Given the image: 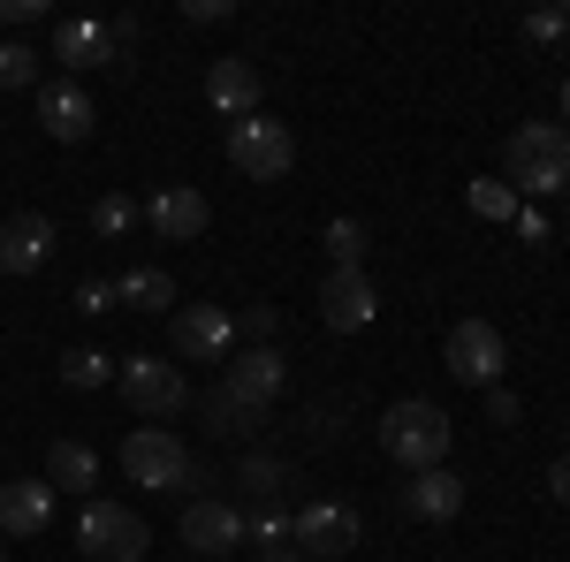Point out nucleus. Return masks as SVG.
<instances>
[{
  "label": "nucleus",
  "mask_w": 570,
  "mask_h": 562,
  "mask_svg": "<svg viewBox=\"0 0 570 562\" xmlns=\"http://www.w3.org/2000/svg\"><path fill=\"white\" fill-rule=\"evenodd\" d=\"M305 562H312V555H305Z\"/></svg>",
  "instance_id": "ea45409f"
},
{
  "label": "nucleus",
  "mask_w": 570,
  "mask_h": 562,
  "mask_svg": "<svg viewBox=\"0 0 570 562\" xmlns=\"http://www.w3.org/2000/svg\"><path fill=\"white\" fill-rule=\"evenodd\" d=\"M137 220H145V206H137V198H122V190H107V198L91 206V228H99V236H130Z\"/></svg>",
  "instance_id": "bb28decb"
},
{
  "label": "nucleus",
  "mask_w": 570,
  "mask_h": 562,
  "mask_svg": "<svg viewBox=\"0 0 570 562\" xmlns=\"http://www.w3.org/2000/svg\"><path fill=\"white\" fill-rule=\"evenodd\" d=\"M502 365H510V349H502V335L487 319H456L449 327V373L464 388H502Z\"/></svg>",
  "instance_id": "9b49d317"
},
{
  "label": "nucleus",
  "mask_w": 570,
  "mask_h": 562,
  "mask_svg": "<svg viewBox=\"0 0 570 562\" xmlns=\"http://www.w3.org/2000/svg\"><path fill=\"white\" fill-rule=\"evenodd\" d=\"M206 99H214L228 122H244V115H259V69L244 61V53H220L214 69H206Z\"/></svg>",
  "instance_id": "a211bd4d"
},
{
  "label": "nucleus",
  "mask_w": 570,
  "mask_h": 562,
  "mask_svg": "<svg viewBox=\"0 0 570 562\" xmlns=\"http://www.w3.org/2000/svg\"><path fill=\"white\" fill-rule=\"evenodd\" d=\"M502 183L518 198H563L570 190V130L563 122H518L502 145Z\"/></svg>",
  "instance_id": "f257e3e1"
},
{
  "label": "nucleus",
  "mask_w": 570,
  "mask_h": 562,
  "mask_svg": "<svg viewBox=\"0 0 570 562\" xmlns=\"http://www.w3.org/2000/svg\"><path fill=\"white\" fill-rule=\"evenodd\" d=\"M449 441H456V426H449V411L426 403V395H403V403L381 411V448H389L403 472H441Z\"/></svg>",
  "instance_id": "f03ea898"
},
{
  "label": "nucleus",
  "mask_w": 570,
  "mask_h": 562,
  "mask_svg": "<svg viewBox=\"0 0 570 562\" xmlns=\"http://www.w3.org/2000/svg\"><path fill=\"white\" fill-rule=\"evenodd\" d=\"M0 562H8V555H0Z\"/></svg>",
  "instance_id": "58836bf2"
},
{
  "label": "nucleus",
  "mask_w": 570,
  "mask_h": 562,
  "mask_svg": "<svg viewBox=\"0 0 570 562\" xmlns=\"http://www.w3.org/2000/svg\"><path fill=\"white\" fill-rule=\"evenodd\" d=\"M563 16H570V8H563Z\"/></svg>",
  "instance_id": "4c0bfd02"
},
{
  "label": "nucleus",
  "mask_w": 570,
  "mask_h": 562,
  "mask_svg": "<svg viewBox=\"0 0 570 562\" xmlns=\"http://www.w3.org/2000/svg\"><path fill=\"white\" fill-rule=\"evenodd\" d=\"M46 0H0V23H39Z\"/></svg>",
  "instance_id": "473e14b6"
},
{
  "label": "nucleus",
  "mask_w": 570,
  "mask_h": 562,
  "mask_svg": "<svg viewBox=\"0 0 570 562\" xmlns=\"http://www.w3.org/2000/svg\"><path fill=\"white\" fill-rule=\"evenodd\" d=\"M39 130L61 137V145H85V137H91V99H85V85H69V77L39 85Z\"/></svg>",
  "instance_id": "f3484780"
},
{
  "label": "nucleus",
  "mask_w": 570,
  "mask_h": 562,
  "mask_svg": "<svg viewBox=\"0 0 570 562\" xmlns=\"http://www.w3.org/2000/svg\"><path fill=\"white\" fill-rule=\"evenodd\" d=\"M220 388L236 395L244 411H259V418H266V411L282 403V388H289V357H282L274 343H252L244 357H228V373H220Z\"/></svg>",
  "instance_id": "6e6552de"
},
{
  "label": "nucleus",
  "mask_w": 570,
  "mask_h": 562,
  "mask_svg": "<svg viewBox=\"0 0 570 562\" xmlns=\"http://www.w3.org/2000/svg\"><path fill=\"white\" fill-rule=\"evenodd\" d=\"M274 327H282V312H274V304H244V335H252V343H266Z\"/></svg>",
  "instance_id": "c756f323"
},
{
  "label": "nucleus",
  "mask_w": 570,
  "mask_h": 562,
  "mask_svg": "<svg viewBox=\"0 0 570 562\" xmlns=\"http://www.w3.org/2000/svg\"><path fill=\"white\" fill-rule=\"evenodd\" d=\"M183 16H190V23H220V16H228V0H190Z\"/></svg>",
  "instance_id": "f704fd0d"
},
{
  "label": "nucleus",
  "mask_w": 570,
  "mask_h": 562,
  "mask_svg": "<svg viewBox=\"0 0 570 562\" xmlns=\"http://www.w3.org/2000/svg\"><path fill=\"white\" fill-rule=\"evenodd\" d=\"M130 16L122 23H99V16H69L53 23V61L61 69H122V46H130Z\"/></svg>",
  "instance_id": "423d86ee"
},
{
  "label": "nucleus",
  "mask_w": 570,
  "mask_h": 562,
  "mask_svg": "<svg viewBox=\"0 0 570 562\" xmlns=\"http://www.w3.org/2000/svg\"><path fill=\"white\" fill-rule=\"evenodd\" d=\"M403 510H411V517H426V524H449L456 510H464V479L449 472V464H441V472H411Z\"/></svg>",
  "instance_id": "6ab92c4d"
},
{
  "label": "nucleus",
  "mask_w": 570,
  "mask_h": 562,
  "mask_svg": "<svg viewBox=\"0 0 570 562\" xmlns=\"http://www.w3.org/2000/svg\"><path fill=\"white\" fill-rule=\"evenodd\" d=\"M228 160L244 168V183H282L297 168V137L274 115H244V122H228Z\"/></svg>",
  "instance_id": "20e7f679"
},
{
  "label": "nucleus",
  "mask_w": 570,
  "mask_h": 562,
  "mask_svg": "<svg viewBox=\"0 0 570 562\" xmlns=\"http://www.w3.org/2000/svg\"><path fill=\"white\" fill-rule=\"evenodd\" d=\"M563 206H570V190H563Z\"/></svg>",
  "instance_id": "e433bc0d"
},
{
  "label": "nucleus",
  "mask_w": 570,
  "mask_h": 562,
  "mask_svg": "<svg viewBox=\"0 0 570 562\" xmlns=\"http://www.w3.org/2000/svg\"><path fill=\"white\" fill-rule=\"evenodd\" d=\"M115 304H130V312H168V304H176V274H168V266H130V274L115 282Z\"/></svg>",
  "instance_id": "412c9836"
},
{
  "label": "nucleus",
  "mask_w": 570,
  "mask_h": 562,
  "mask_svg": "<svg viewBox=\"0 0 570 562\" xmlns=\"http://www.w3.org/2000/svg\"><path fill=\"white\" fill-rule=\"evenodd\" d=\"M91 479H99V456H91L85 441H53L46 448V486L53 494H85Z\"/></svg>",
  "instance_id": "aec40b11"
},
{
  "label": "nucleus",
  "mask_w": 570,
  "mask_h": 562,
  "mask_svg": "<svg viewBox=\"0 0 570 562\" xmlns=\"http://www.w3.org/2000/svg\"><path fill=\"white\" fill-rule=\"evenodd\" d=\"M39 85V53L23 39H0V91H31Z\"/></svg>",
  "instance_id": "a878e982"
},
{
  "label": "nucleus",
  "mask_w": 570,
  "mask_h": 562,
  "mask_svg": "<svg viewBox=\"0 0 570 562\" xmlns=\"http://www.w3.org/2000/svg\"><path fill=\"white\" fill-rule=\"evenodd\" d=\"M327 259H335V274H365V252H373V236H365V220H351V214H335L327 220Z\"/></svg>",
  "instance_id": "4be33fe9"
},
{
  "label": "nucleus",
  "mask_w": 570,
  "mask_h": 562,
  "mask_svg": "<svg viewBox=\"0 0 570 562\" xmlns=\"http://www.w3.org/2000/svg\"><path fill=\"white\" fill-rule=\"evenodd\" d=\"M77 548H85L91 562H145L153 532H145V517L122 510V502H91L85 517H77Z\"/></svg>",
  "instance_id": "39448f33"
},
{
  "label": "nucleus",
  "mask_w": 570,
  "mask_h": 562,
  "mask_svg": "<svg viewBox=\"0 0 570 562\" xmlns=\"http://www.w3.org/2000/svg\"><path fill=\"white\" fill-rule=\"evenodd\" d=\"M525 39H532V46L570 39V16H563V8H540V16H525Z\"/></svg>",
  "instance_id": "c85d7f7f"
},
{
  "label": "nucleus",
  "mask_w": 570,
  "mask_h": 562,
  "mask_svg": "<svg viewBox=\"0 0 570 562\" xmlns=\"http://www.w3.org/2000/svg\"><path fill=\"white\" fill-rule=\"evenodd\" d=\"M46 524H53V486L46 479H8L0 486V532L8 540H39Z\"/></svg>",
  "instance_id": "dca6fc26"
},
{
  "label": "nucleus",
  "mask_w": 570,
  "mask_h": 562,
  "mask_svg": "<svg viewBox=\"0 0 570 562\" xmlns=\"http://www.w3.org/2000/svg\"><path fill=\"white\" fill-rule=\"evenodd\" d=\"M548 494H556V502H570V456H556V464H548Z\"/></svg>",
  "instance_id": "72a5a7b5"
},
{
  "label": "nucleus",
  "mask_w": 570,
  "mask_h": 562,
  "mask_svg": "<svg viewBox=\"0 0 570 562\" xmlns=\"http://www.w3.org/2000/svg\"><path fill=\"white\" fill-rule=\"evenodd\" d=\"M122 472H130V486H153V494H176V486H198V456L183 448L168 426H137L130 441H122Z\"/></svg>",
  "instance_id": "7ed1b4c3"
},
{
  "label": "nucleus",
  "mask_w": 570,
  "mask_h": 562,
  "mask_svg": "<svg viewBox=\"0 0 570 562\" xmlns=\"http://www.w3.org/2000/svg\"><path fill=\"white\" fill-rule=\"evenodd\" d=\"M487 418H494V426H518V395H510V388H487Z\"/></svg>",
  "instance_id": "2f4dec72"
},
{
  "label": "nucleus",
  "mask_w": 570,
  "mask_h": 562,
  "mask_svg": "<svg viewBox=\"0 0 570 562\" xmlns=\"http://www.w3.org/2000/svg\"><path fill=\"white\" fill-rule=\"evenodd\" d=\"M563 122H570V77H563Z\"/></svg>",
  "instance_id": "c9c22d12"
},
{
  "label": "nucleus",
  "mask_w": 570,
  "mask_h": 562,
  "mask_svg": "<svg viewBox=\"0 0 570 562\" xmlns=\"http://www.w3.org/2000/svg\"><path fill=\"white\" fill-rule=\"evenodd\" d=\"M53 259V220L46 214H8L0 220V274H39Z\"/></svg>",
  "instance_id": "2eb2a0df"
},
{
  "label": "nucleus",
  "mask_w": 570,
  "mask_h": 562,
  "mask_svg": "<svg viewBox=\"0 0 570 562\" xmlns=\"http://www.w3.org/2000/svg\"><path fill=\"white\" fill-rule=\"evenodd\" d=\"M373 312H381V297H373V282H365V274H327V282H320V319H327L335 335L373 327Z\"/></svg>",
  "instance_id": "4468645a"
},
{
  "label": "nucleus",
  "mask_w": 570,
  "mask_h": 562,
  "mask_svg": "<svg viewBox=\"0 0 570 562\" xmlns=\"http://www.w3.org/2000/svg\"><path fill=\"white\" fill-rule=\"evenodd\" d=\"M77 312H91V319L115 312V282H85V289H77Z\"/></svg>",
  "instance_id": "7c9ffc66"
},
{
  "label": "nucleus",
  "mask_w": 570,
  "mask_h": 562,
  "mask_svg": "<svg viewBox=\"0 0 570 562\" xmlns=\"http://www.w3.org/2000/svg\"><path fill=\"white\" fill-rule=\"evenodd\" d=\"M289 540H297V555H312V562H343L357 548V510L351 502H305V510L289 517Z\"/></svg>",
  "instance_id": "1a4fd4ad"
},
{
  "label": "nucleus",
  "mask_w": 570,
  "mask_h": 562,
  "mask_svg": "<svg viewBox=\"0 0 570 562\" xmlns=\"http://www.w3.org/2000/svg\"><path fill=\"white\" fill-rule=\"evenodd\" d=\"M176 357L183 365H228V357H236V312H220V304H183L176 312Z\"/></svg>",
  "instance_id": "9d476101"
},
{
  "label": "nucleus",
  "mask_w": 570,
  "mask_h": 562,
  "mask_svg": "<svg viewBox=\"0 0 570 562\" xmlns=\"http://www.w3.org/2000/svg\"><path fill=\"white\" fill-rule=\"evenodd\" d=\"M115 381L130 395V411H145V418H183V403H190V381H183V365H168V357H122Z\"/></svg>",
  "instance_id": "0eeeda50"
},
{
  "label": "nucleus",
  "mask_w": 570,
  "mask_h": 562,
  "mask_svg": "<svg viewBox=\"0 0 570 562\" xmlns=\"http://www.w3.org/2000/svg\"><path fill=\"white\" fill-rule=\"evenodd\" d=\"M183 548H190V555H228V548H244V510L220 502V494H198V502L183 510Z\"/></svg>",
  "instance_id": "f8f14e48"
},
{
  "label": "nucleus",
  "mask_w": 570,
  "mask_h": 562,
  "mask_svg": "<svg viewBox=\"0 0 570 562\" xmlns=\"http://www.w3.org/2000/svg\"><path fill=\"white\" fill-rule=\"evenodd\" d=\"M236 486H252L259 502H282V486H289V464H282V456H259V448H252V456L236 464Z\"/></svg>",
  "instance_id": "b1692460"
},
{
  "label": "nucleus",
  "mask_w": 570,
  "mask_h": 562,
  "mask_svg": "<svg viewBox=\"0 0 570 562\" xmlns=\"http://www.w3.org/2000/svg\"><path fill=\"white\" fill-rule=\"evenodd\" d=\"M115 381V357L107 349H61V388H107Z\"/></svg>",
  "instance_id": "5701e85b"
},
{
  "label": "nucleus",
  "mask_w": 570,
  "mask_h": 562,
  "mask_svg": "<svg viewBox=\"0 0 570 562\" xmlns=\"http://www.w3.org/2000/svg\"><path fill=\"white\" fill-rule=\"evenodd\" d=\"M206 418H214V433H259V411H244L228 388L206 395Z\"/></svg>",
  "instance_id": "cd10ccee"
},
{
  "label": "nucleus",
  "mask_w": 570,
  "mask_h": 562,
  "mask_svg": "<svg viewBox=\"0 0 570 562\" xmlns=\"http://www.w3.org/2000/svg\"><path fill=\"white\" fill-rule=\"evenodd\" d=\"M464 206H472L480 220H518V214H525V198H518L510 183H487V175L472 183V190H464Z\"/></svg>",
  "instance_id": "393cba45"
},
{
  "label": "nucleus",
  "mask_w": 570,
  "mask_h": 562,
  "mask_svg": "<svg viewBox=\"0 0 570 562\" xmlns=\"http://www.w3.org/2000/svg\"><path fill=\"white\" fill-rule=\"evenodd\" d=\"M145 220H153V236H160V244H190V236H206L214 206H206V198H198L190 183H168V190H153Z\"/></svg>",
  "instance_id": "ddd939ff"
}]
</instances>
